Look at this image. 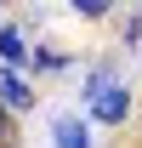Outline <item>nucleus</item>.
I'll return each mask as SVG.
<instances>
[{"mask_svg": "<svg viewBox=\"0 0 142 148\" xmlns=\"http://www.w3.org/2000/svg\"><path fill=\"white\" fill-rule=\"evenodd\" d=\"M23 57H29V46H23V29H0V63H6V69H17Z\"/></svg>", "mask_w": 142, "mask_h": 148, "instance_id": "obj_4", "label": "nucleus"}, {"mask_svg": "<svg viewBox=\"0 0 142 148\" xmlns=\"http://www.w3.org/2000/svg\"><path fill=\"white\" fill-rule=\"evenodd\" d=\"M74 12H80V17H102L108 6H102V0H74Z\"/></svg>", "mask_w": 142, "mask_h": 148, "instance_id": "obj_5", "label": "nucleus"}, {"mask_svg": "<svg viewBox=\"0 0 142 148\" xmlns=\"http://www.w3.org/2000/svg\"><path fill=\"white\" fill-rule=\"evenodd\" d=\"M0 103H6V108H34V91H29L12 69H0Z\"/></svg>", "mask_w": 142, "mask_h": 148, "instance_id": "obj_2", "label": "nucleus"}, {"mask_svg": "<svg viewBox=\"0 0 142 148\" xmlns=\"http://www.w3.org/2000/svg\"><path fill=\"white\" fill-rule=\"evenodd\" d=\"M0 137H6V103H0Z\"/></svg>", "mask_w": 142, "mask_h": 148, "instance_id": "obj_6", "label": "nucleus"}, {"mask_svg": "<svg viewBox=\"0 0 142 148\" xmlns=\"http://www.w3.org/2000/svg\"><path fill=\"white\" fill-rule=\"evenodd\" d=\"M57 148H91V131H85V120H74V114H63L57 120Z\"/></svg>", "mask_w": 142, "mask_h": 148, "instance_id": "obj_3", "label": "nucleus"}, {"mask_svg": "<svg viewBox=\"0 0 142 148\" xmlns=\"http://www.w3.org/2000/svg\"><path fill=\"white\" fill-rule=\"evenodd\" d=\"M91 114H97L102 125H119L125 114H131V97H125V86H108V91L97 97V103H91Z\"/></svg>", "mask_w": 142, "mask_h": 148, "instance_id": "obj_1", "label": "nucleus"}]
</instances>
